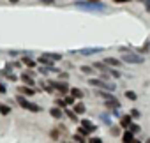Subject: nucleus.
<instances>
[{"instance_id":"f257e3e1","label":"nucleus","mask_w":150,"mask_h":143,"mask_svg":"<svg viewBox=\"0 0 150 143\" xmlns=\"http://www.w3.org/2000/svg\"><path fill=\"white\" fill-rule=\"evenodd\" d=\"M57 60H62V55L60 53H42L41 57H39V62L41 64H48V65H51L53 62H57Z\"/></svg>"},{"instance_id":"f03ea898","label":"nucleus","mask_w":150,"mask_h":143,"mask_svg":"<svg viewBox=\"0 0 150 143\" xmlns=\"http://www.w3.org/2000/svg\"><path fill=\"white\" fill-rule=\"evenodd\" d=\"M16 101H18V104L21 106V108H25V110H28V111H39V106L37 104H34V103H30V101H27L23 96H16Z\"/></svg>"},{"instance_id":"7ed1b4c3","label":"nucleus","mask_w":150,"mask_h":143,"mask_svg":"<svg viewBox=\"0 0 150 143\" xmlns=\"http://www.w3.org/2000/svg\"><path fill=\"white\" fill-rule=\"evenodd\" d=\"M122 60L127 62V64H143V57L138 55V53H132V51L131 53H124Z\"/></svg>"},{"instance_id":"20e7f679","label":"nucleus","mask_w":150,"mask_h":143,"mask_svg":"<svg viewBox=\"0 0 150 143\" xmlns=\"http://www.w3.org/2000/svg\"><path fill=\"white\" fill-rule=\"evenodd\" d=\"M88 83L90 85H94V87H103V88H108V90H115V85L113 83H110V81H104V80H88Z\"/></svg>"},{"instance_id":"39448f33","label":"nucleus","mask_w":150,"mask_h":143,"mask_svg":"<svg viewBox=\"0 0 150 143\" xmlns=\"http://www.w3.org/2000/svg\"><path fill=\"white\" fill-rule=\"evenodd\" d=\"M50 87H55L58 92H62V94H65L67 90H69V87H67V83H64V81H50L48 83Z\"/></svg>"},{"instance_id":"423d86ee","label":"nucleus","mask_w":150,"mask_h":143,"mask_svg":"<svg viewBox=\"0 0 150 143\" xmlns=\"http://www.w3.org/2000/svg\"><path fill=\"white\" fill-rule=\"evenodd\" d=\"M76 6L81 7V9H85V11H103L104 9V6H92V4L90 6H85L83 2H76Z\"/></svg>"},{"instance_id":"0eeeda50","label":"nucleus","mask_w":150,"mask_h":143,"mask_svg":"<svg viewBox=\"0 0 150 143\" xmlns=\"http://www.w3.org/2000/svg\"><path fill=\"white\" fill-rule=\"evenodd\" d=\"M99 51H103V48H85V50H80L78 53H81V55H94V53H99Z\"/></svg>"},{"instance_id":"6e6552de","label":"nucleus","mask_w":150,"mask_h":143,"mask_svg":"<svg viewBox=\"0 0 150 143\" xmlns=\"http://www.w3.org/2000/svg\"><path fill=\"white\" fill-rule=\"evenodd\" d=\"M131 124H132V117L131 115H124L122 120H120V125L122 127H131Z\"/></svg>"},{"instance_id":"1a4fd4ad","label":"nucleus","mask_w":150,"mask_h":143,"mask_svg":"<svg viewBox=\"0 0 150 143\" xmlns=\"http://www.w3.org/2000/svg\"><path fill=\"white\" fill-rule=\"evenodd\" d=\"M122 141H124V143H134V134H132L131 131H125L124 136H122Z\"/></svg>"},{"instance_id":"9d476101","label":"nucleus","mask_w":150,"mask_h":143,"mask_svg":"<svg viewBox=\"0 0 150 143\" xmlns=\"http://www.w3.org/2000/svg\"><path fill=\"white\" fill-rule=\"evenodd\" d=\"M20 94H23V96H34L35 90L30 88V87H27V85H23V87H20Z\"/></svg>"},{"instance_id":"9b49d317","label":"nucleus","mask_w":150,"mask_h":143,"mask_svg":"<svg viewBox=\"0 0 150 143\" xmlns=\"http://www.w3.org/2000/svg\"><path fill=\"white\" fill-rule=\"evenodd\" d=\"M74 113H76V115L85 113V104L83 103H76V104H74Z\"/></svg>"},{"instance_id":"f8f14e48","label":"nucleus","mask_w":150,"mask_h":143,"mask_svg":"<svg viewBox=\"0 0 150 143\" xmlns=\"http://www.w3.org/2000/svg\"><path fill=\"white\" fill-rule=\"evenodd\" d=\"M81 125H83L87 131H90V132H92V131H96V124H92L90 120H83V122H81Z\"/></svg>"},{"instance_id":"ddd939ff","label":"nucleus","mask_w":150,"mask_h":143,"mask_svg":"<svg viewBox=\"0 0 150 143\" xmlns=\"http://www.w3.org/2000/svg\"><path fill=\"white\" fill-rule=\"evenodd\" d=\"M21 80L27 83V85H30V87H34V78L32 76H28V73L27 74H21Z\"/></svg>"},{"instance_id":"4468645a","label":"nucleus","mask_w":150,"mask_h":143,"mask_svg":"<svg viewBox=\"0 0 150 143\" xmlns=\"http://www.w3.org/2000/svg\"><path fill=\"white\" fill-rule=\"evenodd\" d=\"M71 96H72L74 99H81V97H83V92L78 90V88H72V90H71Z\"/></svg>"},{"instance_id":"2eb2a0df","label":"nucleus","mask_w":150,"mask_h":143,"mask_svg":"<svg viewBox=\"0 0 150 143\" xmlns=\"http://www.w3.org/2000/svg\"><path fill=\"white\" fill-rule=\"evenodd\" d=\"M50 113H51L53 118H60V117H62V110H60V108H51Z\"/></svg>"},{"instance_id":"dca6fc26","label":"nucleus","mask_w":150,"mask_h":143,"mask_svg":"<svg viewBox=\"0 0 150 143\" xmlns=\"http://www.w3.org/2000/svg\"><path fill=\"white\" fill-rule=\"evenodd\" d=\"M104 64L110 67H115V65H118V60L117 58H104Z\"/></svg>"},{"instance_id":"f3484780","label":"nucleus","mask_w":150,"mask_h":143,"mask_svg":"<svg viewBox=\"0 0 150 143\" xmlns=\"http://www.w3.org/2000/svg\"><path fill=\"white\" fill-rule=\"evenodd\" d=\"M129 131H131L132 134H138V132H139L141 129H139V125H138V124H131V127H129Z\"/></svg>"},{"instance_id":"a211bd4d","label":"nucleus","mask_w":150,"mask_h":143,"mask_svg":"<svg viewBox=\"0 0 150 143\" xmlns=\"http://www.w3.org/2000/svg\"><path fill=\"white\" fill-rule=\"evenodd\" d=\"M23 64L28 67H35V60H32V58H23Z\"/></svg>"},{"instance_id":"6ab92c4d","label":"nucleus","mask_w":150,"mask_h":143,"mask_svg":"<svg viewBox=\"0 0 150 143\" xmlns=\"http://www.w3.org/2000/svg\"><path fill=\"white\" fill-rule=\"evenodd\" d=\"M81 71H83V73H87V74H94V67H88V65H83Z\"/></svg>"},{"instance_id":"aec40b11","label":"nucleus","mask_w":150,"mask_h":143,"mask_svg":"<svg viewBox=\"0 0 150 143\" xmlns=\"http://www.w3.org/2000/svg\"><path fill=\"white\" fill-rule=\"evenodd\" d=\"M55 104H57V108H65V106H67V104H65V99H57Z\"/></svg>"},{"instance_id":"412c9836","label":"nucleus","mask_w":150,"mask_h":143,"mask_svg":"<svg viewBox=\"0 0 150 143\" xmlns=\"http://www.w3.org/2000/svg\"><path fill=\"white\" fill-rule=\"evenodd\" d=\"M9 111H11V108H9V106H6V104L0 106V113H2V115H7Z\"/></svg>"},{"instance_id":"4be33fe9","label":"nucleus","mask_w":150,"mask_h":143,"mask_svg":"<svg viewBox=\"0 0 150 143\" xmlns=\"http://www.w3.org/2000/svg\"><path fill=\"white\" fill-rule=\"evenodd\" d=\"M96 67H97V69H101L103 73H104V71H108V65H106V64H101V62H97V64H96Z\"/></svg>"},{"instance_id":"5701e85b","label":"nucleus","mask_w":150,"mask_h":143,"mask_svg":"<svg viewBox=\"0 0 150 143\" xmlns=\"http://www.w3.org/2000/svg\"><path fill=\"white\" fill-rule=\"evenodd\" d=\"M125 97H127V99H131V101H134V99H136V94H134V92H131V90H127V92H125Z\"/></svg>"},{"instance_id":"b1692460","label":"nucleus","mask_w":150,"mask_h":143,"mask_svg":"<svg viewBox=\"0 0 150 143\" xmlns=\"http://www.w3.org/2000/svg\"><path fill=\"white\" fill-rule=\"evenodd\" d=\"M101 120H103V122H104V124H108V125H110V124H111V118H110V117H108V115H104V113H103V115H101Z\"/></svg>"},{"instance_id":"393cba45","label":"nucleus","mask_w":150,"mask_h":143,"mask_svg":"<svg viewBox=\"0 0 150 143\" xmlns=\"http://www.w3.org/2000/svg\"><path fill=\"white\" fill-rule=\"evenodd\" d=\"M88 132H90V131H87V129H85L83 125H81V127H78V134H81V136H85V134H88Z\"/></svg>"},{"instance_id":"a878e982","label":"nucleus","mask_w":150,"mask_h":143,"mask_svg":"<svg viewBox=\"0 0 150 143\" xmlns=\"http://www.w3.org/2000/svg\"><path fill=\"white\" fill-rule=\"evenodd\" d=\"M65 104L69 106V104H76V103H74V97L71 96V97H65Z\"/></svg>"},{"instance_id":"bb28decb","label":"nucleus","mask_w":150,"mask_h":143,"mask_svg":"<svg viewBox=\"0 0 150 143\" xmlns=\"http://www.w3.org/2000/svg\"><path fill=\"white\" fill-rule=\"evenodd\" d=\"M110 74H111L113 78H120V73H118V71H113V69H110Z\"/></svg>"},{"instance_id":"cd10ccee","label":"nucleus","mask_w":150,"mask_h":143,"mask_svg":"<svg viewBox=\"0 0 150 143\" xmlns=\"http://www.w3.org/2000/svg\"><path fill=\"white\" fill-rule=\"evenodd\" d=\"M101 96L104 97V99H108V101H111L113 97H111V94H108V92H101Z\"/></svg>"},{"instance_id":"c85d7f7f","label":"nucleus","mask_w":150,"mask_h":143,"mask_svg":"<svg viewBox=\"0 0 150 143\" xmlns=\"http://www.w3.org/2000/svg\"><path fill=\"white\" fill-rule=\"evenodd\" d=\"M88 143H103V139H101V138H90Z\"/></svg>"},{"instance_id":"c756f323","label":"nucleus","mask_w":150,"mask_h":143,"mask_svg":"<svg viewBox=\"0 0 150 143\" xmlns=\"http://www.w3.org/2000/svg\"><path fill=\"white\" fill-rule=\"evenodd\" d=\"M74 138H76V141H78V143H85V139H83V136H81V134H76Z\"/></svg>"},{"instance_id":"7c9ffc66","label":"nucleus","mask_w":150,"mask_h":143,"mask_svg":"<svg viewBox=\"0 0 150 143\" xmlns=\"http://www.w3.org/2000/svg\"><path fill=\"white\" fill-rule=\"evenodd\" d=\"M131 117L138 118V117H139V111H138V110H132V111H131Z\"/></svg>"},{"instance_id":"2f4dec72","label":"nucleus","mask_w":150,"mask_h":143,"mask_svg":"<svg viewBox=\"0 0 150 143\" xmlns=\"http://www.w3.org/2000/svg\"><path fill=\"white\" fill-rule=\"evenodd\" d=\"M4 92H7V88H6V85L0 83V94H4Z\"/></svg>"},{"instance_id":"473e14b6","label":"nucleus","mask_w":150,"mask_h":143,"mask_svg":"<svg viewBox=\"0 0 150 143\" xmlns=\"http://www.w3.org/2000/svg\"><path fill=\"white\" fill-rule=\"evenodd\" d=\"M118 132H120V131H118V129H117V127H113V129H111V134H113V136H117V134H118Z\"/></svg>"},{"instance_id":"72a5a7b5","label":"nucleus","mask_w":150,"mask_h":143,"mask_svg":"<svg viewBox=\"0 0 150 143\" xmlns=\"http://www.w3.org/2000/svg\"><path fill=\"white\" fill-rule=\"evenodd\" d=\"M145 7H146V11L150 13V0H146V2H145Z\"/></svg>"},{"instance_id":"f704fd0d","label":"nucleus","mask_w":150,"mask_h":143,"mask_svg":"<svg viewBox=\"0 0 150 143\" xmlns=\"http://www.w3.org/2000/svg\"><path fill=\"white\" fill-rule=\"evenodd\" d=\"M41 4H53V0H41Z\"/></svg>"},{"instance_id":"c9c22d12","label":"nucleus","mask_w":150,"mask_h":143,"mask_svg":"<svg viewBox=\"0 0 150 143\" xmlns=\"http://www.w3.org/2000/svg\"><path fill=\"white\" fill-rule=\"evenodd\" d=\"M115 2H118V4H120V2H131V0H115Z\"/></svg>"},{"instance_id":"e433bc0d","label":"nucleus","mask_w":150,"mask_h":143,"mask_svg":"<svg viewBox=\"0 0 150 143\" xmlns=\"http://www.w3.org/2000/svg\"><path fill=\"white\" fill-rule=\"evenodd\" d=\"M9 2H11V4H16V2H20V0H9Z\"/></svg>"},{"instance_id":"4c0bfd02","label":"nucleus","mask_w":150,"mask_h":143,"mask_svg":"<svg viewBox=\"0 0 150 143\" xmlns=\"http://www.w3.org/2000/svg\"><path fill=\"white\" fill-rule=\"evenodd\" d=\"M134 143H141V141H138V139H134Z\"/></svg>"},{"instance_id":"58836bf2","label":"nucleus","mask_w":150,"mask_h":143,"mask_svg":"<svg viewBox=\"0 0 150 143\" xmlns=\"http://www.w3.org/2000/svg\"><path fill=\"white\" fill-rule=\"evenodd\" d=\"M90 2H99V0H90Z\"/></svg>"},{"instance_id":"ea45409f","label":"nucleus","mask_w":150,"mask_h":143,"mask_svg":"<svg viewBox=\"0 0 150 143\" xmlns=\"http://www.w3.org/2000/svg\"><path fill=\"white\" fill-rule=\"evenodd\" d=\"M139 2H143V4H145V2H146V0H139Z\"/></svg>"},{"instance_id":"a19ab883","label":"nucleus","mask_w":150,"mask_h":143,"mask_svg":"<svg viewBox=\"0 0 150 143\" xmlns=\"http://www.w3.org/2000/svg\"><path fill=\"white\" fill-rule=\"evenodd\" d=\"M146 143H150V138H148V139H146Z\"/></svg>"}]
</instances>
